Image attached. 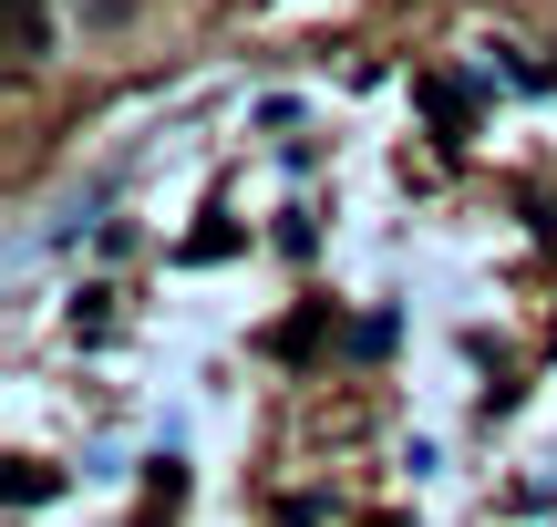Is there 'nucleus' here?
<instances>
[{"label":"nucleus","instance_id":"f257e3e1","mask_svg":"<svg viewBox=\"0 0 557 527\" xmlns=\"http://www.w3.org/2000/svg\"><path fill=\"white\" fill-rule=\"evenodd\" d=\"M413 94H423V114H434V135H444V145L475 135V83H465V73H423Z\"/></svg>","mask_w":557,"mask_h":527},{"label":"nucleus","instance_id":"f03ea898","mask_svg":"<svg viewBox=\"0 0 557 527\" xmlns=\"http://www.w3.org/2000/svg\"><path fill=\"white\" fill-rule=\"evenodd\" d=\"M320 331H331V301H310L299 321H278V331H269V352H278V363H310V352H320Z\"/></svg>","mask_w":557,"mask_h":527},{"label":"nucleus","instance_id":"7ed1b4c3","mask_svg":"<svg viewBox=\"0 0 557 527\" xmlns=\"http://www.w3.org/2000/svg\"><path fill=\"white\" fill-rule=\"evenodd\" d=\"M176 507H186V466H176V455H156V476H145V527H165Z\"/></svg>","mask_w":557,"mask_h":527},{"label":"nucleus","instance_id":"20e7f679","mask_svg":"<svg viewBox=\"0 0 557 527\" xmlns=\"http://www.w3.org/2000/svg\"><path fill=\"white\" fill-rule=\"evenodd\" d=\"M11 32H21V62L52 52V21H41V0H11Z\"/></svg>","mask_w":557,"mask_h":527},{"label":"nucleus","instance_id":"39448f33","mask_svg":"<svg viewBox=\"0 0 557 527\" xmlns=\"http://www.w3.org/2000/svg\"><path fill=\"white\" fill-rule=\"evenodd\" d=\"M41 497H62L52 466H11V507H41Z\"/></svg>","mask_w":557,"mask_h":527},{"label":"nucleus","instance_id":"423d86ee","mask_svg":"<svg viewBox=\"0 0 557 527\" xmlns=\"http://www.w3.org/2000/svg\"><path fill=\"white\" fill-rule=\"evenodd\" d=\"M351 352L372 363V352H393V310H372V321H351Z\"/></svg>","mask_w":557,"mask_h":527},{"label":"nucleus","instance_id":"0eeeda50","mask_svg":"<svg viewBox=\"0 0 557 527\" xmlns=\"http://www.w3.org/2000/svg\"><path fill=\"white\" fill-rule=\"evenodd\" d=\"M372 527H413V517H372Z\"/></svg>","mask_w":557,"mask_h":527}]
</instances>
